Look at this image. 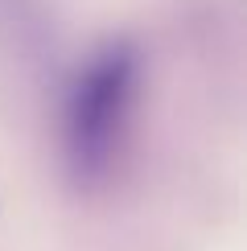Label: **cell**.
Listing matches in <instances>:
<instances>
[{"mask_svg":"<svg viewBox=\"0 0 247 251\" xmlns=\"http://www.w3.org/2000/svg\"><path fill=\"white\" fill-rule=\"evenodd\" d=\"M144 62L132 41H107L78 66L62 99V169L78 190H103L128 156L140 116Z\"/></svg>","mask_w":247,"mask_h":251,"instance_id":"obj_1","label":"cell"}]
</instances>
